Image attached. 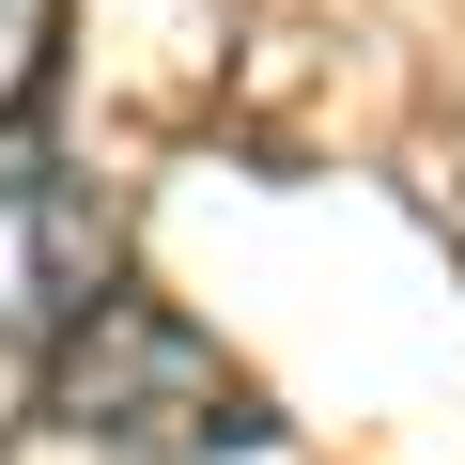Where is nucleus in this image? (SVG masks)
Returning <instances> with one entry per match:
<instances>
[{
  "label": "nucleus",
  "instance_id": "f257e3e1",
  "mask_svg": "<svg viewBox=\"0 0 465 465\" xmlns=\"http://www.w3.org/2000/svg\"><path fill=\"white\" fill-rule=\"evenodd\" d=\"M32 419H63L78 450H140V465H202V450H264V388L232 372L171 295H94L78 326H47L32 357Z\"/></svg>",
  "mask_w": 465,
  "mask_h": 465
},
{
  "label": "nucleus",
  "instance_id": "f03ea898",
  "mask_svg": "<svg viewBox=\"0 0 465 465\" xmlns=\"http://www.w3.org/2000/svg\"><path fill=\"white\" fill-rule=\"evenodd\" d=\"M47 47H63V0H0V140L47 124Z\"/></svg>",
  "mask_w": 465,
  "mask_h": 465
}]
</instances>
